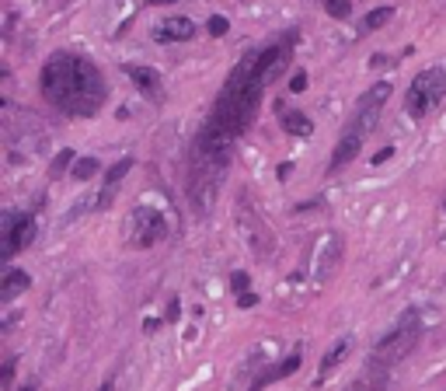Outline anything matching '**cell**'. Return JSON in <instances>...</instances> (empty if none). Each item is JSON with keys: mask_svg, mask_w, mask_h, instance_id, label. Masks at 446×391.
I'll use <instances>...</instances> for the list:
<instances>
[{"mask_svg": "<svg viewBox=\"0 0 446 391\" xmlns=\"http://www.w3.org/2000/svg\"><path fill=\"white\" fill-rule=\"evenodd\" d=\"M206 28H209V35H216V39H223V35L230 32V21H227L223 14H213V18L206 21Z\"/></svg>", "mask_w": 446, "mask_h": 391, "instance_id": "603a6c76", "label": "cell"}, {"mask_svg": "<svg viewBox=\"0 0 446 391\" xmlns=\"http://www.w3.org/2000/svg\"><path fill=\"white\" fill-rule=\"evenodd\" d=\"M418 339H422V314H418L415 307H408L405 314L398 318V325L377 343V349H373V367H380V370L398 367L408 353L418 346Z\"/></svg>", "mask_w": 446, "mask_h": 391, "instance_id": "277c9868", "label": "cell"}, {"mask_svg": "<svg viewBox=\"0 0 446 391\" xmlns=\"http://www.w3.org/2000/svg\"><path fill=\"white\" fill-rule=\"evenodd\" d=\"M70 165H74V150H60V154L52 158V165H49V175H52V178H60V175H67Z\"/></svg>", "mask_w": 446, "mask_h": 391, "instance_id": "44dd1931", "label": "cell"}, {"mask_svg": "<svg viewBox=\"0 0 446 391\" xmlns=\"http://www.w3.org/2000/svg\"><path fill=\"white\" fill-rule=\"evenodd\" d=\"M147 4H164V0H147Z\"/></svg>", "mask_w": 446, "mask_h": 391, "instance_id": "836d02e7", "label": "cell"}, {"mask_svg": "<svg viewBox=\"0 0 446 391\" xmlns=\"http://www.w3.org/2000/svg\"><path fill=\"white\" fill-rule=\"evenodd\" d=\"M192 35H196V21H189V18H182V14L167 18L161 28V39H174V43H189Z\"/></svg>", "mask_w": 446, "mask_h": 391, "instance_id": "2e32d148", "label": "cell"}, {"mask_svg": "<svg viewBox=\"0 0 446 391\" xmlns=\"http://www.w3.org/2000/svg\"><path fill=\"white\" fill-rule=\"evenodd\" d=\"M178 314H182V311H178V297H171V304H167V311H164V318H167V321H178Z\"/></svg>", "mask_w": 446, "mask_h": 391, "instance_id": "f1b7e54d", "label": "cell"}, {"mask_svg": "<svg viewBox=\"0 0 446 391\" xmlns=\"http://www.w3.org/2000/svg\"><path fill=\"white\" fill-rule=\"evenodd\" d=\"M98 391H116V388H112V381H105V385H101Z\"/></svg>", "mask_w": 446, "mask_h": 391, "instance_id": "1f68e13d", "label": "cell"}, {"mask_svg": "<svg viewBox=\"0 0 446 391\" xmlns=\"http://www.w3.org/2000/svg\"><path fill=\"white\" fill-rule=\"evenodd\" d=\"M443 94H446V70L443 67H429V70H422V74L411 81L405 105L415 119H422L429 109H436V105L443 101Z\"/></svg>", "mask_w": 446, "mask_h": 391, "instance_id": "5b68a950", "label": "cell"}, {"mask_svg": "<svg viewBox=\"0 0 446 391\" xmlns=\"http://www.w3.org/2000/svg\"><path fill=\"white\" fill-rule=\"evenodd\" d=\"M289 91H293V94L307 91V70H296V74H293V81H289Z\"/></svg>", "mask_w": 446, "mask_h": 391, "instance_id": "484cf974", "label": "cell"}, {"mask_svg": "<svg viewBox=\"0 0 446 391\" xmlns=\"http://www.w3.org/2000/svg\"><path fill=\"white\" fill-rule=\"evenodd\" d=\"M296 367H300V353H293V356H286L283 363H276L272 370H265V374H258V381L251 385L247 391H262L265 385H272V381H283L289 374H296Z\"/></svg>", "mask_w": 446, "mask_h": 391, "instance_id": "5bb4252c", "label": "cell"}, {"mask_svg": "<svg viewBox=\"0 0 446 391\" xmlns=\"http://www.w3.org/2000/svg\"><path fill=\"white\" fill-rule=\"evenodd\" d=\"M338 252H342V238H338V234H325V238H321V252H318L321 262L314 265V276H318V280H328V276L335 272Z\"/></svg>", "mask_w": 446, "mask_h": 391, "instance_id": "4fadbf2b", "label": "cell"}, {"mask_svg": "<svg viewBox=\"0 0 446 391\" xmlns=\"http://www.w3.org/2000/svg\"><path fill=\"white\" fill-rule=\"evenodd\" d=\"M42 94L49 98V105H56L74 119H91L108 98L101 70L87 56H74V53H52L45 60Z\"/></svg>", "mask_w": 446, "mask_h": 391, "instance_id": "6da1fadb", "label": "cell"}, {"mask_svg": "<svg viewBox=\"0 0 446 391\" xmlns=\"http://www.w3.org/2000/svg\"><path fill=\"white\" fill-rule=\"evenodd\" d=\"M238 220H241V234H244V241L251 245V252H258L265 259L272 252V234H269V227L262 224V217L255 210H247L244 196H241V203H238Z\"/></svg>", "mask_w": 446, "mask_h": 391, "instance_id": "9c48e42d", "label": "cell"}, {"mask_svg": "<svg viewBox=\"0 0 446 391\" xmlns=\"http://www.w3.org/2000/svg\"><path fill=\"white\" fill-rule=\"evenodd\" d=\"M325 11L331 14V18H338V21H342V18H349V11H352V7H349V0H325Z\"/></svg>", "mask_w": 446, "mask_h": 391, "instance_id": "cb8c5ba5", "label": "cell"}, {"mask_svg": "<svg viewBox=\"0 0 446 391\" xmlns=\"http://www.w3.org/2000/svg\"><path fill=\"white\" fill-rule=\"evenodd\" d=\"M387 98H391V84H387V81H377L373 87H366L363 98H359V105H356V116H352L349 130L363 133V136H366V133L377 126V119H380V112H384Z\"/></svg>", "mask_w": 446, "mask_h": 391, "instance_id": "52a82bcc", "label": "cell"}, {"mask_svg": "<svg viewBox=\"0 0 446 391\" xmlns=\"http://www.w3.org/2000/svg\"><path fill=\"white\" fill-rule=\"evenodd\" d=\"M230 143H234V136L227 130H220L213 119L196 136L192 172H189V203H192L196 214H206L213 206V199H216V189H220L227 161H230Z\"/></svg>", "mask_w": 446, "mask_h": 391, "instance_id": "7a4b0ae2", "label": "cell"}, {"mask_svg": "<svg viewBox=\"0 0 446 391\" xmlns=\"http://www.w3.org/2000/svg\"><path fill=\"white\" fill-rule=\"evenodd\" d=\"M345 349H349V339H338L335 346L328 349V353H325V360H321V370H318V381H325L328 374L335 370V363H338V360L345 356Z\"/></svg>", "mask_w": 446, "mask_h": 391, "instance_id": "ac0fdd59", "label": "cell"}, {"mask_svg": "<svg viewBox=\"0 0 446 391\" xmlns=\"http://www.w3.org/2000/svg\"><path fill=\"white\" fill-rule=\"evenodd\" d=\"M349 391H384V385H356V388H349Z\"/></svg>", "mask_w": 446, "mask_h": 391, "instance_id": "4dcf8cb0", "label": "cell"}, {"mask_svg": "<svg viewBox=\"0 0 446 391\" xmlns=\"http://www.w3.org/2000/svg\"><path fill=\"white\" fill-rule=\"evenodd\" d=\"M122 74L140 87V91H143L154 105H161V101H164V81H161V74H157V70H150V67H136V63H126V67H122Z\"/></svg>", "mask_w": 446, "mask_h": 391, "instance_id": "8fae6325", "label": "cell"}, {"mask_svg": "<svg viewBox=\"0 0 446 391\" xmlns=\"http://www.w3.org/2000/svg\"><path fill=\"white\" fill-rule=\"evenodd\" d=\"M32 287V276L25 272V269H7V276H4V287H0V301L4 304H11L18 294H25Z\"/></svg>", "mask_w": 446, "mask_h": 391, "instance_id": "9a60e30c", "label": "cell"}, {"mask_svg": "<svg viewBox=\"0 0 446 391\" xmlns=\"http://www.w3.org/2000/svg\"><path fill=\"white\" fill-rule=\"evenodd\" d=\"M363 150V133H352L345 130L342 133V140L335 143V154H331V161H328V172H342L345 165H352L356 161V154Z\"/></svg>", "mask_w": 446, "mask_h": 391, "instance_id": "7c38bea8", "label": "cell"}, {"mask_svg": "<svg viewBox=\"0 0 446 391\" xmlns=\"http://www.w3.org/2000/svg\"><path fill=\"white\" fill-rule=\"evenodd\" d=\"M289 43H293V35H289L283 45H269V49L255 53V74L262 77V84H269V81L286 67V60H289Z\"/></svg>", "mask_w": 446, "mask_h": 391, "instance_id": "30bf717a", "label": "cell"}, {"mask_svg": "<svg viewBox=\"0 0 446 391\" xmlns=\"http://www.w3.org/2000/svg\"><path fill=\"white\" fill-rule=\"evenodd\" d=\"M14 367H18V363H14V356H11V360L4 363V374H0V385H4V388H11V381H14Z\"/></svg>", "mask_w": 446, "mask_h": 391, "instance_id": "4316f807", "label": "cell"}, {"mask_svg": "<svg viewBox=\"0 0 446 391\" xmlns=\"http://www.w3.org/2000/svg\"><path fill=\"white\" fill-rule=\"evenodd\" d=\"M262 77L255 74V56H244L241 63L230 70L227 84L216 98V109H213V123L220 130H227L234 140L247 130V123L255 119L258 112V101H262Z\"/></svg>", "mask_w": 446, "mask_h": 391, "instance_id": "3957f363", "label": "cell"}, {"mask_svg": "<svg viewBox=\"0 0 446 391\" xmlns=\"http://www.w3.org/2000/svg\"><path fill=\"white\" fill-rule=\"evenodd\" d=\"M255 304H258V294H251V290L238 297V307H255Z\"/></svg>", "mask_w": 446, "mask_h": 391, "instance_id": "f546056e", "label": "cell"}, {"mask_svg": "<svg viewBox=\"0 0 446 391\" xmlns=\"http://www.w3.org/2000/svg\"><path fill=\"white\" fill-rule=\"evenodd\" d=\"M230 287H234V294H238V297L247 294V287H251V283H247V272H234V276H230Z\"/></svg>", "mask_w": 446, "mask_h": 391, "instance_id": "d4e9b609", "label": "cell"}, {"mask_svg": "<svg viewBox=\"0 0 446 391\" xmlns=\"http://www.w3.org/2000/svg\"><path fill=\"white\" fill-rule=\"evenodd\" d=\"M164 238H167V220L154 206H133V214H129V245L154 248Z\"/></svg>", "mask_w": 446, "mask_h": 391, "instance_id": "8992f818", "label": "cell"}, {"mask_svg": "<svg viewBox=\"0 0 446 391\" xmlns=\"http://www.w3.org/2000/svg\"><path fill=\"white\" fill-rule=\"evenodd\" d=\"M279 123H283V130L289 136H311L314 133V123L307 119V112H283Z\"/></svg>", "mask_w": 446, "mask_h": 391, "instance_id": "e0dca14e", "label": "cell"}, {"mask_svg": "<svg viewBox=\"0 0 446 391\" xmlns=\"http://www.w3.org/2000/svg\"><path fill=\"white\" fill-rule=\"evenodd\" d=\"M129 168H133V158H122V161H116V165L108 168V175H105V185H119Z\"/></svg>", "mask_w": 446, "mask_h": 391, "instance_id": "7402d4cb", "label": "cell"}, {"mask_svg": "<svg viewBox=\"0 0 446 391\" xmlns=\"http://www.w3.org/2000/svg\"><path fill=\"white\" fill-rule=\"evenodd\" d=\"M35 217L28 214H4V259L25 252L35 241Z\"/></svg>", "mask_w": 446, "mask_h": 391, "instance_id": "ba28073f", "label": "cell"}, {"mask_svg": "<svg viewBox=\"0 0 446 391\" xmlns=\"http://www.w3.org/2000/svg\"><path fill=\"white\" fill-rule=\"evenodd\" d=\"M394 158V147H380L377 154H373V165H384V161H391Z\"/></svg>", "mask_w": 446, "mask_h": 391, "instance_id": "83f0119b", "label": "cell"}, {"mask_svg": "<svg viewBox=\"0 0 446 391\" xmlns=\"http://www.w3.org/2000/svg\"><path fill=\"white\" fill-rule=\"evenodd\" d=\"M391 18H394V7H377V11H369L363 18V28L366 32H377V28H384Z\"/></svg>", "mask_w": 446, "mask_h": 391, "instance_id": "d6986e66", "label": "cell"}, {"mask_svg": "<svg viewBox=\"0 0 446 391\" xmlns=\"http://www.w3.org/2000/svg\"><path fill=\"white\" fill-rule=\"evenodd\" d=\"M18 391H35V385H21V388Z\"/></svg>", "mask_w": 446, "mask_h": 391, "instance_id": "d6a6232c", "label": "cell"}, {"mask_svg": "<svg viewBox=\"0 0 446 391\" xmlns=\"http://www.w3.org/2000/svg\"><path fill=\"white\" fill-rule=\"evenodd\" d=\"M98 172V158H77V161H74V178H77V182H87V178H91V175Z\"/></svg>", "mask_w": 446, "mask_h": 391, "instance_id": "ffe728a7", "label": "cell"}]
</instances>
